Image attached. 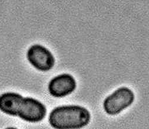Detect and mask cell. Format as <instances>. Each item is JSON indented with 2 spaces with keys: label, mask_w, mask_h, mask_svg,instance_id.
I'll return each mask as SVG.
<instances>
[{
  "label": "cell",
  "mask_w": 149,
  "mask_h": 129,
  "mask_svg": "<svg viewBox=\"0 0 149 129\" xmlns=\"http://www.w3.org/2000/svg\"><path fill=\"white\" fill-rule=\"evenodd\" d=\"M5 129H18V128L16 127H8L6 128Z\"/></svg>",
  "instance_id": "52a82bcc"
},
{
  "label": "cell",
  "mask_w": 149,
  "mask_h": 129,
  "mask_svg": "<svg viewBox=\"0 0 149 129\" xmlns=\"http://www.w3.org/2000/svg\"><path fill=\"white\" fill-rule=\"evenodd\" d=\"M90 111L79 105H64L54 108L48 122L54 129H80L90 121Z\"/></svg>",
  "instance_id": "6da1fadb"
},
{
  "label": "cell",
  "mask_w": 149,
  "mask_h": 129,
  "mask_svg": "<svg viewBox=\"0 0 149 129\" xmlns=\"http://www.w3.org/2000/svg\"><path fill=\"white\" fill-rule=\"evenodd\" d=\"M24 97L21 94L7 92L0 95V111L11 116H17Z\"/></svg>",
  "instance_id": "8992f818"
},
{
  "label": "cell",
  "mask_w": 149,
  "mask_h": 129,
  "mask_svg": "<svg viewBox=\"0 0 149 129\" xmlns=\"http://www.w3.org/2000/svg\"><path fill=\"white\" fill-rule=\"evenodd\" d=\"M27 58L34 68L42 72L50 70L55 65V58L51 51L38 44L29 47L27 52Z\"/></svg>",
  "instance_id": "3957f363"
},
{
  "label": "cell",
  "mask_w": 149,
  "mask_h": 129,
  "mask_svg": "<svg viewBox=\"0 0 149 129\" xmlns=\"http://www.w3.org/2000/svg\"><path fill=\"white\" fill-rule=\"evenodd\" d=\"M47 109L39 100L31 97H24L18 117L29 123H38L46 116Z\"/></svg>",
  "instance_id": "277c9868"
},
{
  "label": "cell",
  "mask_w": 149,
  "mask_h": 129,
  "mask_svg": "<svg viewBox=\"0 0 149 129\" xmlns=\"http://www.w3.org/2000/svg\"><path fill=\"white\" fill-rule=\"evenodd\" d=\"M134 98V94L132 90L126 87H120L105 98L104 110L110 116H116L130 107Z\"/></svg>",
  "instance_id": "7a4b0ae2"
},
{
  "label": "cell",
  "mask_w": 149,
  "mask_h": 129,
  "mask_svg": "<svg viewBox=\"0 0 149 129\" xmlns=\"http://www.w3.org/2000/svg\"><path fill=\"white\" fill-rule=\"evenodd\" d=\"M76 87V81L71 75L63 73L51 80L48 85V90L52 97L63 98L72 93Z\"/></svg>",
  "instance_id": "5b68a950"
}]
</instances>
